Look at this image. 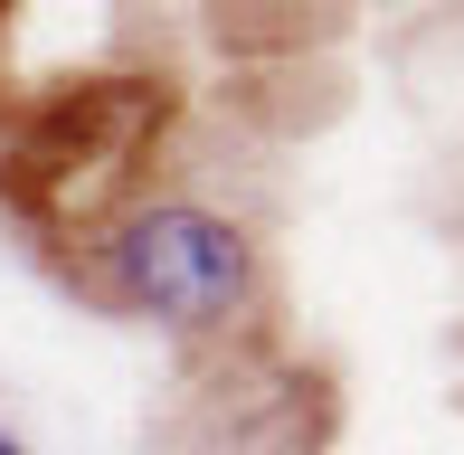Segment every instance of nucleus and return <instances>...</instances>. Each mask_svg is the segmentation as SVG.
Segmentation results:
<instances>
[{"mask_svg":"<svg viewBox=\"0 0 464 455\" xmlns=\"http://www.w3.org/2000/svg\"><path fill=\"white\" fill-rule=\"evenodd\" d=\"M76 285L104 314L142 323V333L227 342L266 304V247L246 218L208 209V199H133V209H114L95 228Z\"/></svg>","mask_w":464,"mask_h":455,"instance_id":"nucleus-1","label":"nucleus"},{"mask_svg":"<svg viewBox=\"0 0 464 455\" xmlns=\"http://www.w3.org/2000/svg\"><path fill=\"white\" fill-rule=\"evenodd\" d=\"M0 455H38V446H29V437H19V427H10V418H0Z\"/></svg>","mask_w":464,"mask_h":455,"instance_id":"nucleus-2","label":"nucleus"}]
</instances>
